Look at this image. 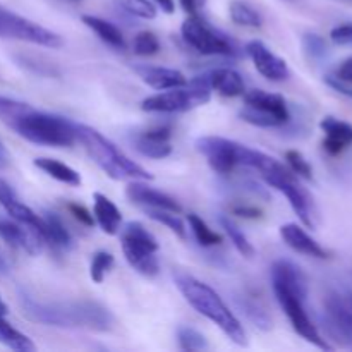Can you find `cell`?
Returning <instances> with one entry per match:
<instances>
[{
    "label": "cell",
    "mask_w": 352,
    "mask_h": 352,
    "mask_svg": "<svg viewBox=\"0 0 352 352\" xmlns=\"http://www.w3.org/2000/svg\"><path fill=\"white\" fill-rule=\"evenodd\" d=\"M280 237L291 250L296 251V253L316 258V260H329L330 258V251H327L325 248L320 246V243H316V241L313 239L302 227H299L298 223H285V226H282Z\"/></svg>",
    "instance_id": "obj_16"
},
{
    "label": "cell",
    "mask_w": 352,
    "mask_h": 352,
    "mask_svg": "<svg viewBox=\"0 0 352 352\" xmlns=\"http://www.w3.org/2000/svg\"><path fill=\"white\" fill-rule=\"evenodd\" d=\"M81 21L89 28V30L93 31V33L98 34L100 40L105 41L107 45H110V47H113V48H120V50H124V48H126V40H124V34L120 33V30L116 26V24L109 23V21L102 19V17L88 16V14H86V16H82Z\"/></svg>",
    "instance_id": "obj_24"
},
{
    "label": "cell",
    "mask_w": 352,
    "mask_h": 352,
    "mask_svg": "<svg viewBox=\"0 0 352 352\" xmlns=\"http://www.w3.org/2000/svg\"><path fill=\"white\" fill-rule=\"evenodd\" d=\"M19 302L26 318L47 327L107 332L113 325V315L110 309L96 301L40 302L21 292Z\"/></svg>",
    "instance_id": "obj_1"
},
{
    "label": "cell",
    "mask_w": 352,
    "mask_h": 352,
    "mask_svg": "<svg viewBox=\"0 0 352 352\" xmlns=\"http://www.w3.org/2000/svg\"><path fill=\"white\" fill-rule=\"evenodd\" d=\"M320 127L325 133L323 150L330 157H337L352 144V126L346 120L336 119V117H325L320 122Z\"/></svg>",
    "instance_id": "obj_18"
},
{
    "label": "cell",
    "mask_w": 352,
    "mask_h": 352,
    "mask_svg": "<svg viewBox=\"0 0 352 352\" xmlns=\"http://www.w3.org/2000/svg\"><path fill=\"white\" fill-rule=\"evenodd\" d=\"M220 226H222V229L226 230V234L229 236L230 243L236 246V250L239 251L243 256H246V258H253L254 256L253 244L250 243V239L244 236L243 230H241L239 227H237L236 223L232 222V220L227 219V217H220Z\"/></svg>",
    "instance_id": "obj_28"
},
{
    "label": "cell",
    "mask_w": 352,
    "mask_h": 352,
    "mask_svg": "<svg viewBox=\"0 0 352 352\" xmlns=\"http://www.w3.org/2000/svg\"><path fill=\"white\" fill-rule=\"evenodd\" d=\"M0 36L30 41V43L41 45L47 48H60L64 45L57 33L19 16V14L10 12L6 7H0Z\"/></svg>",
    "instance_id": "obj_11"
},
{
    "label": "cell",
    "mask_w": 352,
    "mask_h": 352,
    "mask_svg": "<svg viewBox=\"0 0 352 352\" xmlns=\"http://www.w3.org/2000/svg\"><path fill=\"white\" fill-rule=\"evenodd\" d=\"M174 282L179 291H181V294L184 296L186 301L199 315H203L210 322L215 323L234 344H237V346H246V332H244L241 322L210 285L198 280L192 275L184 274V272L174 274Z\"/></svg>",
    "instance_id": "obj_3"
},
{
    "label": "cell",
    "mask_w": 352,
    "mask_h": 352,
    "mask_svg": "<svg viewBox=\"0 0 352 352\" xmlns=\"http://www.w3.org/2000/svg\"><path fill=\"white\" fill-rule=\"evenodd\" d=\"M74 2H78V0H74Z\"/></svg>",
    "instance_id": "obj_49"
},
{
    "label": "cell",
    "mask_w": 352,
    "mask_h": 352,
    "mask_svg": "<svg viewBox=\"0 0 352 352\" xmlns=\"http://www.w3.org/2000/svg\"><path fill=\"white\" fill-rule=\"evenodd\" d=\"M113 263V254L109 251H96L91 258V263H89V277L95 284H102L105 280L107 274L112 270Z\"/></svg>",
    "instance_id": "obj_30"
},
{
    "label": "cell",
    "mask_w": 352,
    "mask_h": 352,
    "mask_svg": "<svg viewBox=\"0 0 352 352\" xmlns=\"http://www.w3.org/2000/svg\"><path fill=\"white\" fill-rule=\"evenodd\" d=\"M243 157L244 167H251L260 172L261 177L265 179L268 186L280 191L289 199L299 220L308 229H315L316 219H318V210H316L315 199L309 195L308 189L299 182L298 175L291 168H287L280 162L272 158L270 155L263 153V151L246 146Z\"/></svg>",
    "instance_id": "obj_2"
},
{
    "label": "cell",
    "mask_w": 352,
    "mask_h": 352,
    "mask_svg": "<svg viewBox=\"0 0 352 352\" xmlns=\"http://www.w3.org/2000/svg\"><path fill=\"white\" fill-rule=\"evenodd\" d=\"M41 219L45 222V243H50L55 248H62V250H69L72 246V237L69 230L65 229L60 217L48 212Z\"/></svg>",
    "instance_id": "obj_25"
},
{
    "label": "cell",
    "mask_w": 352,
    "mask_h": 352,
    "mask_svg": "<svg viewBox=\"0 0 352 352\" xmlns=\"http://www.w3.org/2000/svg\"><path fill=\"white\" fill-rule=\"evenodd\" d=\"M325 81H327V85L332 86L336 91L342 93V95H346V96H349V98H352V88L347 86L346 81H342V79L337 78V76H336V78H333V76H327Z\"/></svg>",
    "instance_id": "obj_42"
},
{
    "label": "cell",
    "mask_w": 352,
    "mask_h": 352,
    "mask_svg": "<svg viewBox=\"0 0 352 352\" xmlns=\"http://www.w3.org/2000/svg\"><path fill=\"white\" fill-rule=\"evenodd\" d=\"M144 212H146V215L150 217L151 220L168 227L175 236H179L181 239H186V226L181 220V217H179V213L160 208H144Z\"/></svg>",
    "instance_id": "obj_29"
},
{
    "label": "cell",
    "mask_w": 352,
    "mask_h": 352,
    "mask_svg": "<svg viewBox=\"0 0 352 352\" xmlns=\"http://www.w3.org/2000/svg\"><path fill=\"white\" fill-rule=\"evenodd\" d=\"M342 299H344V301H346V305L352 309V292H347L346 296H342Z\"/></svg>",
    "instance_id": "obj_48"
},
{
    "label": "cell",
    "mask_w": 352,
    "mask_h": 352,
    "mask_svg": "<svg viewBox=\"0 0 352 352\" xmlns=\"http://www.w3.org/2000/svg\"><path fill=\"white\" fill-rule=\"evenodd\" d=\"M181 33L182 40L203 55H227V57H234L237 54L236 47L232 45V41H229V38L213 30L210 24L199 19L196 14L184 21Z\"/></svg>",
    "instance_id": "obj_10"
},
{
    "label": "cell",
    "mask_w": 352,
    "mask_h": 352,
    "mask_svg": "<svg viewBox=\"0 0 352 352\" xmlns=\"http://www.w3.org/2000/svg\"><path fill=\"white\" fill-rule=\"evenodd\" d=\"M16 60L19 62V65L26 67L28 71L34 72V74H40V76H55L58 74L57 71H54L52 65H38L40 62H36V58L33 57H26V55H21V57H16Z\"/></svg>",
    "instance_id": "obj_38"
},
{
    "label": "cell",
    "mask_w": 352,
    "mask_h": 352,
    "mask_svg": "<svg viewBox=\"0 0 352 352\" xmlns=\"http://www.w3.org/2000/svg\"><path fill=\"white\" fill-rule=\"evenodd\" d=\"M120 244L127 263L144 277H155L160 272L157 253L160 250L153 234L140 222L126 223L120 230Z\"/></svg>",
    "instance_id": "obj_7"
},
{
    "label": "cell",
    "mask_w": 352,
    "mask_h": 352,
    "mask_svg": "<svg viewBox=\"0 0 352 352\" xmlns=\"http://www.w3.org/2000/svg\"><path fill=\"white\" fill-rule=\"evenodd\" d=\"M208 79H210V86H212V89H215V91L222 96L234 98V96L244 95V91H246L243 78H241L239 72H236L234 69H229V67L213 69V71L208 72Z\"/></svg>",
    "instance_id": "obj_21"
},
{
    "label": "cell",
    "mask_w": 352,
    "mask_h": 352,
    "mask_svg": "<svg viewBox=\"0 0 352 352\" xmlns=\"http://www.w3.org/2000/svg\"><path fill=\"white\" fill-rule=\"evenodd\" d=\"M212 86H210L208 74L198 76L191 79L182 88L165 89V91L151 95L141 102V109L144 112H160V113H179L201 107L210 102Z\"/></svg>",
    "instance_id": "obj_6"
},
{
    "label": "cell",
    "mask_w": 352,
    "mask_h": 352,
    "mask_svg": "<svg viewBox=\"0 0 352 352\" xmlns=\"http://www.w3.org/2000/svg\"><path fill=\"white\" fill-rule=\"evenodd\" d=\"M239 306H241V309H243L244 315H246L248 318H250L251 322L258 327V329H261V330L270 329L272 320L268 318L267 311H265L260 305H256V302L251 301V299L241 298Z\"/></svg>",
    "instance_id": "obj_32"
},
{
    "label": "cell",
    "mask_w": 352,
    "mask_h": 352,
    "mask_svg": "<svg viewBox=\"0 0 352 352\" xmlns=\"http://www.w3.org/2000/svg\"><path fill=\"white\" fill-rule=\"evenodd\" d=\"M7 315H9V308L0 298V344H3L9 349L17 352H33L36 349L30 337L21 333L19 330L14 329L9 322H7Z\"/></svg>",
    "instance_id": "obj_22"
},
{
    "label": "cell",
    "mask_w": 352,
    "mask_h": 352,
    "mask_svg": "<svg viewBox=\"0 0 352 352\" xmlns=\"http://www.w3.org/2000/svg\"><path fill=\"white\" fill-rule=\"evenodd\" d=\"M188 222H189V227H191L192 234H195L196 241H198L201 246L212 248L222 243V236H220L219 232H215V230L210 229L208 223H206L199 215H196V213H189Z\"/></svg>",
    "instance_id": "obj_27"
},
{
    "label": "cell",
    "mask_w": 352,
    "mask_h": 352,
    "mask_svg": "<svg viewBox=\"0 0 352 352\" xmlns=\"http://www.w3.org/2000/svg\"><path fill=\"white\" fill-rule=\"evenodd\" d=\"M272 284H274L275 298H277L282 311L287 315L289 322H291L296 333H299L302 339H306L308 342H311L313 346L320 347V349H332V347L327 344V340L320 336L318 329H316V325L313 323V320L309 318L308 311H306L305 305L308 294L296 291V289L292 287H287V285L284 284H278V282H272Z\"/></svg>",
    "instance_id": "obj_9"
},
{
    "label": "cell",
    "mask_w": 352,
    "mask_h": 352,
    "mask_svg": "<svg viewBox=\"0 0 352 352\" xmlns=\"http://www.w3.org/2000/svg\"><path fill=\"white\" fill-rule=\"evenodd\" d=\"M285 162H287L289 168H291V170L294 172L298 177L311 181L313 168H311V165H309V162L302 157V153H299V151H296V150L285 151Z\"/></svg>",
    "instance_id": "obj_35"
},
{
    "label": "cell",
    "mask_w": 352,
    "mask_h": 352,
    "mask_svg": "<svg viewBox=\"0 0 352 352\" xmlns=\"http://www.w3.org/2000/svg\"><path fill=\"white\" fill-rule=\"evenodd\" d=\"M76 136L79 143L85 146L86 153L93 158L96 165L105 172L109 177L116 181H150L153 175L136 164L134 160L127 158L112 141L107 140L102 133L85 124H76Z\"/></svg>",
    "instance_id": "obj_4"
},
{
    "label": "cell",
    "mask_w": 352,
    "mask_h": 352,
    "mask_svg": "<svg viewBox=\"0 0 352 352\" xmlns=\"http://www.w3.org/2000/svg\"><path fill=\"white\" fill-rule=\"evenodd\" d=\"M244 103L246 107L241 110L239 117L256 127H278L291 119L285 98L277 93L251 89L244 93Z\"/></svg>",
    "instance_id": "obj_8"
},
{
    "label": "cell",
    "mask_w": 352,
    "mask_h": 352,
    "mask_svg": "<svg viewBox=\"0 0 352 352\" xmlns=\"http://www.w3.org/2000/svg\"><path fill=\"white\" fill-rule=\"evenodd\" d=\"M9 272V267H7L6 260H3L2 256H0V274H7Z\"/></svg>",
    "instance_id": "obj_47"
},
{
    "label": "cell",
    "mask_w": 352,
    "mask_h": 352,
    "mask_svg": "<svg viewBox=\"0 0 352 352\" xmlns=\"http://www.w3.org/2000/svg\"><path fill=\"white\" fill-rule=\"evenodd\" d=\"M337 78H340L342 81L352 85V57L347 58V60H344L342 64H340V67L337 69Z\"/></svg>",
    "instance_id": "obj_43"
},
{
    "label": "cell",
    "mask_w": 352,
    "mask_h": 352,
    "mask_svg": "<svg viewBox=\"0 0 352 352\" xmlns=\"http://www.w3.org/2000/svg\"><path fill=\"white\" fill-rule=\"evenodd\" d=\"M9 126L21 138L43 146L67 148L78 141L74 122L54 113L38 112L33 107L10 120Z\"/></svg>",
    "instance_id": "obj_5"
},
{
    "label": "cell",
    "mask_w": 352,
    "mask_h": 352,
    "mask_svg": "<svg viewBox=\"0 0 352 352\" xmlns=\"http://www.w3.org/2000/svg\"><path fill=\"white\" fill-rule=\"evenodd\" d=\"M302 47L311 58H322L327 54V43L318 34L308 33L302 36Z\"/></svg>",
    "instance_id": "obj_37"
},
{
    "label": "cell",
    "mask_w": 352,
    "mask_h": 352,
    "mask_svg": "<svg viewBox=\"0 0 352 352\" xmlns=\"http://www.w3.org/2000/svg\"><path fill=\"white\" fill-rule=\"evenodd\" d=\"M120 7L126 12L133 14V16L141 17V19H155L157 17V9L148 0H117Z\"/></svg>",
    "instance_id": "obj_34"
},
{
    "label": "cell",
    "mask_w": 352,
    "mask_h": 352,
    "mask_svg": "<svg viewBox=\"0 0 352 352\" xmlns=\"http://www.w3.org/2000/svg\"><path fill=\"white\" fill-rule=\"evenodd\" d=\"M93 217L100 229L109 236H116L122 223V213L117 208L116 203L110 201L102 192L93 195Z\"/></svg>",
    "instance_id": "obj_20"
},
{
    "label": "cell",
    "mask_w": 352,
    "mask_h": 352,
    "mask_svg": "<svg viewBox=\"0 0 352 352\" xmlns=\"http://www.w3.org/2000/svg\"><path fill=\"white\" fill-rule=\"evenodd\" d=\"M134 71L138 72L143 82H146L150 88L165 91L172 88H182L188 85V79L181 71L168 67H155V65H136Z\"/></svg>",
    "instance_id": "obj_19"
},
{
    "label": "cell",
    "mask_w": 352,
    "mask_h": 352,
    "mask_svg": "<svg viewBox=\"0 0 352 352\" xmlns=\"http://www.w3.org/2000/svg\"><path fill=\"white\" fill-rule=\"evenodd\" d=\"M246 52L250 58L253 60L254 67L263 78L270 81H284L291 76L289 65L284 58L275 55L263 41L253 40L246 45Z\"/></svg>",
    "instance_id": "obj_13"
},
{
    "label": "cell",
    "mask_w": 352,
    "mask_h": 352,
    "mask_svg": "<svg viewBox=\"0 0 352 352\" xmlns=\"http://www.w3.org/2000/svg\"><path fill=\"white\" fill-rule=\"evenodd\" d=\"M126 196L129 201L136 203V205L144 206V208H160V210H170V212L181 213L182 206L170 198L165 192L157 191V189L150 188V186L143 184L140 181L131 182L126 188Z\"/></svg>",
    "instance_id": "obj_17"
},
{
    "label": "cell",
    "mask_w": 352,
    "mask_h": 352,
    "mask_svg": "<svg viewBox=\"0 0 352 352\" xmlns=\"http://www.w3.org/2000/svg\"><path fill=\"white\" fill-rule=\"evenodd\" d=\"M170 138V126H158L155 129L136 134L133 138L134 150L140 151L143 157L153 158V160H162V158H167L172 153Z\"/></svg>",
    "instance_id": "obj_15"
},
{
    "label": "cell",
    "mask_w": 352,
    "mask_h": 352,
    "mask_svg": "<svg viewBox=\"0 0 352 352\" xmlns=\"http://www.w3.org/2000/svg\"><path fill=\"white\" fill-rule=\"evenodd\" d=\"M34 167H38L40 170H43L45 174L50 175L52 179L55 181L62 182V184L72 186V188H78L81 186V175L71 168L69 165L62 164V162L55 160V158H47V157H40L34 158Z\"/></svg>",
    "instance_id": "obj_23"
},
{
    "label": "cell",
    "mask_w": 352,
    "mask_h": 352,
    "mask_svg": "<svg viewBox=\"0 0 352 352\" xmlns=\"http://www.w3.org/2000/svg\"><path fill=\"white\" fill-rule=\"evenodd\" d=\"M28 109H30L28 103L17 102V100H12V98H6V96H0V117H2V120H6L7 124H9L10 120L16 119L17 116H21L23 112H26Z\"/></svg>",
    "instance_id": "obj_36"
},
{
    "label": "cell",
    "mask_w": 352,
    "mask_h": 352,
    "mask_svg": "<svg viewBox=\"0 0 352 352\" xmlns=\"http://www.w3.org/2000/svg\"><path fill=\"white\" fill-rule=\"evenodd\" d=\"M206 0H181V6L186 12L191 14V16H195V14L198 12V7L203 6Z\"/></svg>",
    "instance_id": "obj_44"
},
{
    "label": "cell",
    "mask_w": 352,
    "mask_h": 352,
    "mask_svg": "<svg viewBox=\"0 0 352 352\" xmlns=\"http://www.w3.org/2000/svg\"><path fill=\"white\" fill-rule=\"evenodd\" d=\"M7 164H9V153H7L6 144L0 140V167H7Z\"/></svg>",
    "instance_id": "obj_46"
},
{
    "label": "cell",
    "mask_w": 352,
    "mask_h": 352,
    "mask_svg": "<svg viewBox=\"0 0 352 352\" xmlns=\"http://www.w3.org/2000/svg\"><path fill=\"white\" fill-rule=\"evenodd\" d=\"M0 239L6 241L9 246L26 251L28 254H33V256L41 253L45 244V239L40 232L14 219H0Z\"/></svg>",
    "instance_id": "obj_14"
},
{
    "label": "cell",
    "mask_w": 352,
    "mask_h": 352,
    "mask_svg": "<svg viewBox=\"0 0 352 352\" xmlns=\"http://www.w3.org/2000/svg\"><path fill=\"white\" fill-rule=\"evenodd\" d=\"M155 2H157V6L160 7V9L164 10V12H167V14L174 12V9H175L174 0H155Z\"/></svg>",
    "instance_id": "obj_45"
},
{
    "label": "cell",
    "mask_w": 352,
    "mask_h": 352,
    "mask_svg": "<svg viewBox=\"0 0 352 352\" xmlns=\"http://www.w3.org/2000/svg\"><path fill=\"white\" fill-rule=\"evenodd\" d=\"M244 144L220 136H203L196 141V150L206 158L213 172L220 175L232 174L241 165V151Z\"/></svg>",
    "instance_id": "obj_12"
},
{
    "label": "cell",
    "mask_w": 352,
    "mask_h": 352,
    "mask_svg": "<svg viewBox=\"0 0 352 352\" xmlns=\"http://www.w3.org/2000/svg\"><path fill=\"white\" fill-rule=\"evenodd\" d=\"M230 19L237 24V26L244 28H260L261 26V16L250 6V3L243 2V0H232L229 6Z\"/></svg>",
    "instance_id": "obj_26"
},
{
    "label": "cell",
    "mask_w": 352,
    "mask_h": 352,
    "mask_svg": "<svg viewBox=\"0 0 352 352\" xmlns=\"http://www.w3.org/2000/svg\"><path fill=\"white\" fill-rule=\"evenodd\" d=\"M330 40L333 41L336 45H352V23L347 24H340V26L333 28L330 31Z\"/></svg>",
    "instance_id": "obj_39"
},
{
    "label": "cell",
    "mask_w": 352,
    "mask_h": 352,
    "mask_svg": "<svg viewBox=\"0 0 352 352\" xmlns=\"http://www.w3.org/2000/svg\"><path fill=\"white\" fill-rule=\"evenodd\" d=\"M230 213L237 217H243V219H261L263 217V212L256 206H250V205H243V203H237V205L230 206Z\"/></svg>",
    "instance_id": "obj_41"
},
{
    "label": "cell",
    "mask_w": 352,
    "mask_h": 352,
    "mask_svg": "<svg viewBox=\"0 0 352 352\" xmlns=\"http://www.w3.org/2000/svg\"><path fill=\"white\" fill-rule=\"evenodd\" d=\"M133 48L136 55L150 57V55L158 54V50H160V41H158V38L151 31H141V33H138L134 36Z\"/></svg>",
    "instance_id": "obj_33"
},
{
    "label": "cell",
    "mask_w": 352,
    "mask_h": 352,
    "mask_svg": "<svg viewBox=\"0 0 352 352\" xmlns=\"http://www.w3.org/2000/svg\"><path fill=\"white\" fill-rule=\"evenodd\" d=\"M177 340L182 351L208 349V342H206L205 336L199 333L196 329H192V327H181L177 330Z\"/></svg>",
    "instance_id": "obj_31"
},
{
    "label": "cell",
    "mask_w": 352,
    "mask_h": 352,
    "mask_svg": "<svg viewBox=\"0 0 352 352\" xmlns=\"http://www.w3.org/2000/svg\"><path fill=\"white\" fill-rule=\"evenodd\" d=\"M67 210L71 212V215L74 217L79 223H82V226H86V227L95 226V217L89 213V210H86L85 206L79 205V203H69Z\"/></svg>",
    "instance_id": "obj_40"
}]
</instances>
